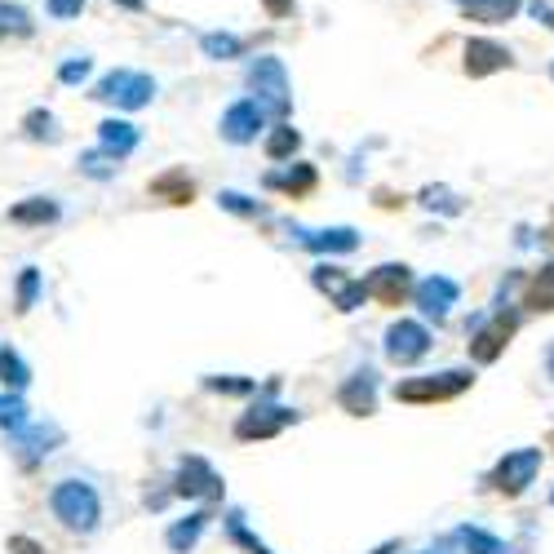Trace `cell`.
<instances>
[{
    "instance_id": "6da1fadb",
    "label": "cell",
    "mask_w": 554,
    "mask_h": 554,
    "mask_svg": "<svg viewBox=\"0 0 554 554\" xmlns=\"http://www.w3.org/2000/svg\"><path fill=\"white\" fill-rule=\"evenodd\" d=\"M49 510L67 532H94L102 519V497L85 479H58L54 492H49Z\"/></svg>"
},
{
    "instance_id": "7a4b0ae2",
    "label": "cell",
    "mask_w": 554,
    "mask_h": 554,
    "mask_svg": "<svg viewBox=\"0 0 554 554\" xmlns=\"http://www.w3.org/2000/svg\"><path fill=\"white\" fill-rule=\"evenodd\" d=\"M475 386V373L470 368H448V373H426V377H404L395 382V399L399 404H448L461 391Z\"/></svg>"
},
{
    "instance_id": "3957f363",
    "label": "cell",
    "mask_w": 554,
    "mask_h": 554,
    "mask_svg": "<svg viewBox=\"0 0 554 554\" xmlns=\"http://www.w3.org/2000/svg\"><path fill=\"white\" fill-rule=\"evenodd\" d=\"M249 89H253V102L266 111L271 120H284L293 111V94H289V71H284L280 58H258L249 67Z\"/></svg>"
},
{
    "instance_id": "277c9868",
    "label": "cell",
    "mask_w": 554,
    "mask_h": 554,
    "mask_svg": "<svg viewBox=\"0 0 554 554\" xmlns=\"http://www.w3.org/2000/svg\"><path fill=\"white\" fill-rule=\"evenodd\" d=\"M89 98H98V102H116L120 111H138V107H147L151 98H156V80L147 76V71H129V67H116V71H107V76L94 85V94Z\"/></svg>"
},
{
    "instance_id": "5b68a950",
    "label": "cell",
    "mask_w": 554,
    "mask_h": 554,
    "mask_svg": "<svg viewBox=\"0 0 554 554\" xmlns=\"http://www.w3.org/2000/svg\"><path fill=\"white\" fill-rule=\"evenodd\" d=\"M537 470H541V448H515V453H506L497 461L488 484L497 492H506V497H519V492H528V484L537 479Z\"/></svg>"
},
{
    "instance_id": "8992f818",
    "label": "cell",
    "mask_w": 554,
    "mask_h": 554,
    "mask_svg": "<svg viewBox=\"0 0 554 554\" xmlns=\"http://www.w3.org/2000/svg\"><path fill=\"white\" fill-rule=\"evenodd\" d=\"M297 422V408H284V404H253L249 413H240L235 422V439L253 444V439H275L284 426Z\"/></svg>"
},
{
    "instance_id": "52a82bcc",
    "label": "cell",
    "mask_w": 554,
    "mask_h": 554,
    "mask_svg": "<svg viewBox=\"0 0 554 554\" xmlns=\"http://www.w3.org/2000/svg\"><path fill=\"white\" fill-rule=\"evenodd\" d=\"M430 351V333H426V324H417V320H399L386 328V359L399 368H413L417 359H426Z\"/></svg>"
},
{
    "instance_id": "ba28073f",
    "label": "cell",
    "mask_w": 554,
    "mask_h": 554,
    "mask_svg": "<svg viewBox=\"0 0 554 554\" xmlns=\"http://www.w3.org/2000/svg\"><path fill=\"white\" fill-rule=\"evenodd\" d=\"M515 333H519V315L497 311L488 324L475 328V337H470V359H475V364H492V359L510 346V337H515Z\"/></svg>"
},
{
    "instance_id": "9c48e42d",
    "label": "cell",
    "mask_w": 554,
    "mask_h": 554,
    "mask_svg": "<svg viewBox=\"0 0 554 554\" xmlns=\"http://www.w3.org/2000/svg\"><path fill=\"white\" fill-rule=\"evenodd\" d=\"M315 289L333 297V306L337 311H355V306H364V297H368V284L364 280H351V275L342 271V266H333V262H320L315 266Z\"/></svg>"
},
{
    "instance_id": "30bf717a",
    "label": "cell",
    "mask_w": 554,
    "mask_h": 554,
    "mask_svg": "<svg viewBox=\"0 0 554 554\" xmlns=\"http://www.w3.org/2000/svg\"><path fill=\"white\" fill-rule=\"evenodd\" d=\"M368 297L373 302H382V306H404L408 297H413V271H408L404 262H386V266H377L373 275H368Z\"/></svg>"
},
{
    "instance_id": "8fae6325",
    "label": "cell",
    "mask_w": 554,
    "mask_h": 554,
    "mask_svg": "<svg viewBox=\"0 0 554 554\" xmlns=\"http://www.w3.org/2000/svg\"><path fill=\"white\" fill-rule=\"evenodd\" d=\"M178 497H204V501H222V479L218 470L204 457H182L178 466V484H173Z\"/></svg>"
},
{
    "instance_id": "7c38bea8",
    "label": "cell",
    "mask_w": 554,
    "mask_h": 554,
    "mask_svg": "<svg viewBox=\"0 0 554 554\" xmlns=\"http://www.w3.org/2000/svg\"><path fill=\"white\" fill-rule=\"evenodd\" d=\"M266 125V111L258 107L253 98H240L227 107V116H222V138L235 142V147H244V142H253Z\"/></svg>"
},
{
    "instance_id": "4fadbf2b",
    "label": "cell",
    "mask_w": 554,
    "mask_h": 554,
    "mask_svg": "<svg viewBox=\"0 0 554 554\" xmlns=\"http://www.w3.org/2000/svg\"><path fill=\"white\" fill-rule=\"evenodd\" d=\"M337 404L351 417H373L377 413V373L373 368H359V373L346 377L342 391H337Z\"/></svg>"
},
{
    "instance_id": "5bb4252c",
    "label": "cell",
    "mask_w": 554,
    "mask_h": 554,
    "mask_svg": "<svg viewBox=\"0 0 554 554\" xmlns=\"http://www.w3.org/2000/svg\"><path fill=\"white\" fill-rule=\"evenodd\" d=\"M457 297H461V289H457V280H448V275H430V280H422L413 289V302L422 306L426 320H444V315L457 306Z\"/></svg>"
},
{
    "instance_id": "9a60e30c",
    "label": "cell",
    "mask_w": 554,
    "mask_h": 554,
    "mask_svg": "<svg viewBox=\"0 0 554 554\" xmlns=\"http://www.w3.org/2000/svg\"><path fill=\"white\" fill-rule=\"evenodd\" d=\"M58 439H63V430H58L54 422H27L23 430H14V453H18V461H23V466H36L40 457H49L54 453V448L49 444H58Z\"/></svg>"
},
{
    "instance_id": "2e32d148",
    "label": "cell",
    "mask_w": 554,
    "mask_h": 554,
    "mask_svg": "<svg viewBox=\"0 0 554 554\" xmlns=\"http://www.w3.org/2000/svg\"><path fill=\"white\" fill-rule=\"evenodd\" d=\"M515 58H510V49L506 45H497V40H484V36H475V40H466V76H492V71H506Z\"/></svg>"
},
{
    "instance_id": "e0dca14e",
    "label": "cell",
    "mask_w": 554,
    "mask_h": 554,
    "mask_svg": "<svg viewBox=\"0 0 554 554\" xmlns=\"http://www.w3.org/2000/svg\"><path fill=\"white\" fill-rule=\"evenodd\" d=\"M297 244L315 253H355L359 231L355 227H328V231H297Z\"/></svg>"
},
{
    "instance_id": "ac0fdd59",
    "label": "cell",
    "mask_w": 554,
    "mask_h": 554,
    "mask_svg": "<svg viewBox=\"0 0 554 554\" xmlns=\"http://www.w3.org/2000/svg\"><path fill=\"white\" fill-rule=\"evenodd\" d=\"M453 5L470 18V23L501 27V23H510V18L519 14V5H523V0H453Z\"/></svg>"
},
{
    "instance_id": "d6986e66",
    "label": "cell",
    "mask_w": 554,
    "mask_h": 554,
    "mask_svg": "<svg viewBox=\"0 0 554 554\" xmlns=\"http://www.w3.org/2000/svg\"><path fill=\"white\" fill-rule=\"evenodd\" d=\"M98 142H102V151L107 156H116V160H125L138 151V142H142V133L129 125V120H102L98 125Z\"/></svg>"
},
{
    "instance_id": "ffe728a7",
    "label": "cell",
    "mask_w": 554,
    "mask_h": 554,
    "mask_svg": "<svg viewBox=\"0 0 554 554\" xmlns=\"http://www.w3.org/2000/svg\"><path fill=\"white\" fill-rule=\"evenodd\" d=\"M315 182H320L315 164H293L289 173H266V187H271V191H284V196H293V200L311 196Z\"/></svg>"
},
{
    "instance_id": "44dd1931",
    "label": "cell",
    "mask_w": 554,
    "mask_h": 554,
    "mask_svg": "<svg viewBox=\"0 0 554 554\" xmlns=\"http://www.w3.org/2000/svg\"><path fill=\"white\" fill-rule=\"evenodd\" d=\"M151 196L169 200V204H191L196 200V182L187 178V169H169L160 178H151Z\"/></svg>"
},
{
    "instance_id": "7402d4cb",
    "label": "cell",
    "mask_w": 554,
    "mask_h": 554,
    "mask_svg": "<svg viewBox=\"0 0 554 554\" xmlns=\"http://www.w3.org/2000/svg\"><path fill=\"white\" fill-rule=\"evenodd\" d=\"M209 510H196V515H187V519H178L169 532H164V541H169V550L173 554H187V550H196V541H200V532L209 528Z\"/></svg>"
},
{
    "instance_id": "603a6c76",
    "label": "cell",
    "mask_w": 554,
    "mask_h": 554,
    "mask_svg": "<svg viewBox=\"0 0 554 554\" xmlns=\"http://www.w3.org/2000/svg\"><path fill=\"white\" fill-rule=\"evenodd\" d=\"M9 222H18V227H49V222H58V204L49 196H32L9 209Z\"/></svg>"
},
{
    "instance_id": "cb8c5ba5",
    "label": "cell",
    "mask_w": 554,
    "mask_h": 554,
    "mask_svg": "<svg viewBox=\"0 0 554 554\" xmlns=\"http://www.w3.org/2000/svg\"><path fill=\"white\" fill-rule=\"evenodd\" d=\"M523 306H528V311H546V315L554 311V266H541V271L528 280Z\"/></svg>"
},
{
    "instance_id": "d4e9b609",
    "label": "cell",
    "mask_w": 554,
    "mask_h": 554,
    "mask_svg": "<svg viewBox=\"0 0 554 554\" xmlns=\"http://www.w3.org/2000/svg\"><path fill=\"white\" fill-rule=\"evenodd\" d=\"M32 382V368H27V359L14 351V346H0V386L5 391H23V386Z\"/></svg>"
},
{
    "instance_id": "484cf974",
    "label": "cell",
    "mask_w": 554,
    "mask_h": 554,
    "mask_svg": "<svg viewBox=\"0 0 554 554\" xmlns=\"http://www.w3.org/2000/svg\"><path fill=\"white\" fill-rule=\"evenodd\" d=\"M200 49H204V58H213V63H231V58L244 54V40L231 36V32H204Z\"/></svg>"
},
{
    "instance_id": "4316f807",
    "label": "cell",
    "mask_w": 554,
    "mask_h": 554,
    "mask_svg": "<svg viewBox=\"0 0 554 554\" xmlns=\"http://www.w3.org/2000/svg\"><path fill=\"white\" fill-rule=\"evenodd\" d=\"M457 541L466 546L470 554H510V546L501 537H492V532H484V528H457Z\"/></svg>"
},
{
    "instance_id": "83f0119b",
    "label": "cell",
    "mask_w": 554,
    "mask_h": 554,
    "mask_svg": "<svg viewBox=\"0 0 554 554\" xmlns=\"http://www.w3.org/2000/svg\"><path fill=\"white\" fill-rule=\"evenodd\" d=\"M297 147H302V133H297L293 125H284V120L275 125L271 138H266V156H271V160H293Z\"/></svg>"
},
{
    "instance_id": "f1b7e54d",
    "label": "cell",
    "mask_w": 554,
    "mask_h": 554,
    "mask_svg": "<svg viewBox=\"0 0 554 554\" xmlns=\"http://www.w3.org/2000/svg\"><path fill=\"white\" fill-rule=\"evenodd\" d=\"M36 297H40V271L36 266H23V275H18V293H14V311L27 315L36 306Z\"/></svg>"
},
{
    "instance_id": "f546056e",
    "label": "cell",
    "mask_w": 554,
    "mask_h": 554,
    "mask_svg": "<svg viewBox=\"0 0 554 554\" xmlns=\"http://www.w3.org/2000/svg\"><path fill=\"white\" fill-rule=\"evenodd\" d=\"M23 129H27V138H36V142H58V138H63V133H58V120L49 116V111H27Z\"/></svg>"
},
{
    "instance_id": "4dcf8cb0",
    "label": "cell",
    "mask_w": 554,
    "mask_h": 554,
    "mask_svg": "<svg viewBox=\"0 0 554 554\" xmlns=\"http://www.w3.org/2000/svg\"><path fill=\"white\" fill-rule=\"evenodd\" d=\"M32 417H27V404L18 395H0V430H23Z\"/></svg>"
},
{
    "instance_id": "1f68e13d",
    "label": "cell",
    "mask_w": 554,
    "mask_h": 554,
    "mask_svg": "<svg viewBox=\"0 0 554 554\" xmlns=\"http://www.w3.org/2000/svg\"><path fill=\"white\" fill-rule=\"evenodd\" d=\"M227 532H231V541H235V546H244L249 554H271L258 537H253L249 528H244V515H240V510H231V515H227Z\"/></svg>"
},
{
    "instance_id": "d6a6232c",
    "label": "cell",
    "mask_w": 554,
    "mask_h": 554,
    "mask_svg": "<svg viewBox=\"0 0 554 554\" xmlns=\"http://www.w3.org/2000/svg\"><path fill=\"white\" fill-rule=\"evenodd\" d=\"M120 160L107 156V151H89V156H80V173H89V178H116Z\"/></svg>"
},
{
    "instance_id": "836d02e7",
    "label": "cell",
    "mask_w": 554,
    "mask_h": 554,
    "mask_svg": "<svg viewBox=\"0 0 554 554\" xmlns=\"http://www.w3.org/2000/svg\"><path fill=\"white\" fill-rule=\"evenodd\" d=\"M27 32H32V23H27L23 9L0 0V40H5V36H27Z\"/></svg>"
},
{
    "instance_id": "e575fe53",
    "label": "cell",
    "mask_w": 554,
    "mask_h": 554,
    "mask_svg": "<svg viewBox=\"0 0 554 554\" xmlns=\"http://www.w3.org/2000/svg\"><path fill=\"white\" fill-rule=\"evenodd\" d=\"M204 386L218 395H253L258 391V382H249V377H204Z\"/></svg>"
},
{
    "instance_id": "d590c367",
    "label": "cell",
    "mask_w": 554,
    "mask_h": 554,
    "mask_svg": "<svg viewBox=\"0 0 554 554\" xmlns=\"http://www.w3.org/2000/svg\"><path fill=\"white\" fill-rule=\"evenodd\" d=\"M218 204H222L227 213H240V218H262V204L249 200V196H240V191H222Z\"/></svg>"
},
{
    "instance_id": "8d00e7d4",
    "label": "cell",
    "mask_w": 554,
    "mask_h": 554,
    "mask_svg": "<svg viewBox=\"0 0 554 554\" xmlns=\"http://www.w3.org/2000/svg\"><path fill=\"white\" fill-rule=\"evenodd\" d=\"M89 71H94V63H89V58H71V63L58 67V80H63V85H80Z\"/></svg>"
},
{
    "instance_id": "74e56055",
    "label": "cell",
    "mask_w": 554,
    "mask_h": 554,
    "mask_svg": "<svg viewBox=\"0 0 554 554\" xmlns=\"http://www.w3.org/2000/svg\"><path fill=\"white\" fill-rule=\"evenodd\" d=\"M422 204H430V209L439 204V209H448V213L461 209V204L453 200V191H444V187H426V191H422Z\"/></svg>"
},
{
    "instance_id": "f35d334b",
    "label": "cell",
    "mask_w": 554,
    "mask_h": 554,
    "mask_svg": "<svg viewBox=\"0 0 554 554\" xmlns=\"http://www.w3.org/2000/svg\"><path fill=\"white\" fill-rule=\"evenodd\" d=\"M85 9V0H45V14L49 18H76Z\"/></svg>"
},
{
    "instance_id": "ab89813d",
    "label": "cell",
    "mask_w": 554,
    "mask_h": 554,
    "mask_svg": "<svg viewBox=\"0 0 554 554\" xmlns=\"http://www.w3.org/2000/svg\"><path fill=\"white\" fill-rule=\"evenodd\" d=\"M262 5H266V14H271V18H289L293 14V0H262Z\"/></svg>"
},
{
    "instance_id": "60d3db41",
    "label": "cell",
    "mask_w": 554,
    "mask_h": 554,
    "mask_svg": "<svg viewBox=\"0 0 554 554\" xmlns=\"http://www.w3.org/2000/svg\"><path fill=\"white\" fill-rule=\"evenodd\" d=\"M9 550H14V554H45L36 541H27V537H9Z\"/></svg>"
},
{
    "instance_id": "b9f144b4",
    "label": "cell",
    "mask_w": 554,
    "mask_h": 554,
    "mask_svg": "<svg viewBox=\"0 0 554 554\" xmlns=\"http://www.w3.org/2000/svg\"><path fill=\"white\" fill-rule=\"evenodd\" d=\"M116 5H125V9H142V0H116Z\"/></svg>"
},
{
    "instance_id": "7bdbcfd3",
    "label": "cell",
    "mask_w": 554,
    "mask_h": 554,
    "mask_svg": "<svg viewBox=\"0 0 554 554\" xmlns=\"http://www.w3.org/2000/svg\"><path fill=\"white\" fill-rule=\"evenodd\" d=\"M546 368H550V377H554V346H550V355H546Z\"/></svg>"
},
{
    "instance_id": "ee69618b",
    "label": "cell",
    "mask_w": 554,
    "mask_h": 554,
    "mask_svg": "<svg viewBox=\"0 0 554 554\" xmlns=\"http://www.w3.org/2000/svg\"><path fill=\"white\" fill-rule=\"evenodd\" d=\"M391 550H395V546H382V550H377V554H391Z\"/></svg>"
},
{
    "instance_id": "f6af8a7d",
    "label": "cell",
    "mask_w": 554,
    "mask_h": 554,
    "mask_svg": "<svg viewBox=\"0 0 554 554\" xmlns=\"http://www.w3.org/2000/svg\"><path fill=\"white\" fill-rule=\"evenodd\" d=\"M546 235H550V240H554V222H550V231H546Z\"/></svg>"
},
{
    "instance_id": "bcb514c9",
    "label": "cell",
    "mask_w": 554,
    "mask_h": 554,
    "mask_svg": "<svg viewBox=\"0 0 554 554\" xmlns=\"http://www.w3.org/2000/svg\"><path fill=\"white\" fill-rule=\"evenodd\" d=\"M550 501H554V492H550Z\"/></svg>"
},
{
    "instance_id": "7dc6e473",
    "label": "cell",
    "mask_w": 554,
    "mask_h": 554,
    "mask_svg": "<svg viewBox=\"0 0 554 554\" xmlns=\"http://www.w3.org/2000/svg\"><path fill=\"white\" fill-rule=\"evenodd\" d=\"M550 76H554V67H550Z\"/></svg>"
}]
</instances>
